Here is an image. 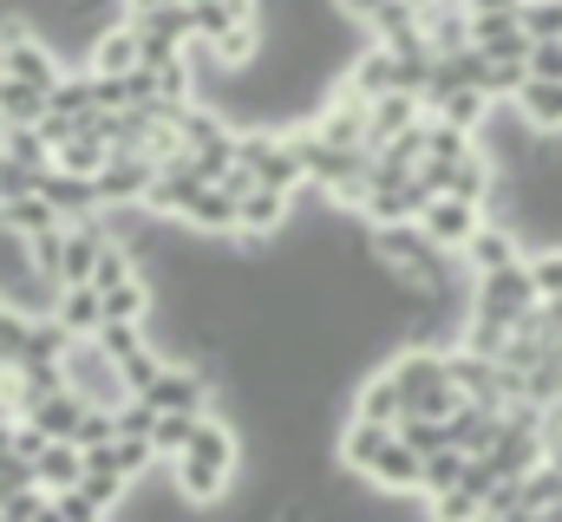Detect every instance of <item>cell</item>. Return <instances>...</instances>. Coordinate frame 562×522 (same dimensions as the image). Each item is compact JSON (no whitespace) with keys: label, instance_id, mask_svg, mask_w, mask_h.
I'll return each instance as SVG.
<instances>
[{"label":"cell","instance_id":"1","mask_svg":"<svg viewBox=\"0 0 562 522\" xmlns=\"http://www.w3.org/2000/svg\"><path fill=\"white\" fill-rule=\"evenodd\" d=\"M170 477H177L183 503H196V510H223V503L236 497V484H243V431H236L223 411H210V418L196 424L190 451L170 464Z\"/></svg>","mask_w":562,"mask_h":522},{"label":"cell","instance_id":"2","mask_svg":"<svg viewBox=\"0 0 562 522\" xmlns=\"http://www.w3.org/2000/svg\"><path fill=\"white\" fill-rule=\"evenodd\" d=\"M537 307H543V294H537V281H530V261H524V268H504V274L471 281V320H497V327H510V333H517Z\"/></svg>","mask_w":562,"mask_h":522},{"label":"cell","instance_id":"3","mask_svg":"<svg viewBox=\"0 0 562 522\" xmlns=\"http://www.w3.org/2000/svg\"><path fill=\"white\" fill-rule=\"evenodd\" d=\"M66 392H79L92 411H125V405H132L119 360H112L99 340H72V353H66Z\"/></svg>","mask_w":562,"mask_h":522},{"label":"cell","instance_id":"4","mask_svg":"<svg viewBox=\"0 0 562 522\" xmlns=\"http://www.w3.org/2000/svg\"><path fill=\"white\" fill-rule=\"evenodd\" d=\"M0 72L7 79H20V86H33V92H59V79H66V66H59V53L33 33V20H20L7 39H0Z\"/></svg>","mask_w":562,"mask_h":522},{"label":"cell","instance_id":"5","mask_svg":"<svg viewBox=\"0 0 562 522\" xmlns=\"http://www.w3.org/2000/svg\"><path fill=\"white\" fill-rule=\"evenodd\" d=\"M400 438V424H373V418H340V431H334V464L347 470V477H360L367 484V470L380 464V451Z\"/></svg>","mask_w":562,"mask_h":522},{"label":"cell","instance_id":"6","mask_svg":"<svg viewBox=\"0 0 562 522\" xmlns=\"http://www.w3.org/2000/svg\"><path fill=\"white\" fill-rule=\"evenodd\" d=\"M150 183H157V163L138 157V150H112V163L99 170L105 209H144V203H150Z\"/></svg>","mask_w":562,"mask_h":522},{"label":"cell","instance_id":"7","mask_svg":"<svg viewBox=\"0 0 562 522\" xmlns=\"http://www.w3.org/2000/svg\"><path fill=\"white\" fill-rule=\"evenodd\" d=\"M458 261L471 268V281H484V274H504V268H524V261H530V242H524V236H517L510 223H497V216H491V223H484V229L471 236V249H464Z\"/></svg>","mask_w":562,"mask_h":522},{"label":"cell","instance_id":"8","mask_svg":"<svg viewBox=\"0 0 562 522\" xmlns=\"http://www.w3.org/2000/svg\"><path fill=\"white\" fill-rule=\"evenodd\" d=\"M484 223H491V209H477V203H464V196H438V203L425 209V236H431L438 249H451V256H464Z\"/></svg>","mask_w":562,"mask_h":522},{"label":"cell","instance_id":"9","mask_svg":"<svg viewBox=\"0 0 562 522\" xmlns=\"http://www.w3.org/2000/svg\"><path fill=\"white\" fill-rule=\"evenodd\" d=\"M40 196L59 209V223H92L105 216V196H99V177H72V170H46L40 177Z\"/></svg>","mask_w":562,"mask_h":522},{"label":"cell","instance_id":"10","mask_svg":"<svg viewBox=\"0 0 562 522\" xmlns=\"http://www.w3.org/2000/svg\"><path fill=\"white\" fill-rule=\"evenodd\" d=\"M367 484H373L380 497H425V457L406 438H393V444L380 451V464L367 470Z\"/></svg>","mask_w":562,"mask_h":522},{"label":"cell","instance_id":"11","mask_svg":"<svg viewBox=\"0 0 562 522\" xmlns=\"http://www.w3.org/2000/svg\"><path fill=\"white\" fill-rule=\"evenodd\" d=\"M353 418H373V424H406V392L393 379V366L380 360L373 373H360L353 386Z\"/></svg>","mask_w":562,"mask_h":522},{"label":"cell","instance_id":"12","mask_svg":"<svg viewBox=\"0 0 562 522\" xmlns=\"http://www.w3.org/2000/svg\"><path fill=\"white\" fill-rule=\"evenodd\" d=\"M144 66V39L132 20H119L112 33H99L92 39V53H86V72H99V79H125V72H138Z\"/></svg>","mask_w":562,"mask_h":522},{"label":"cell","instance_id":"13","mask_svg":"<svg viewBox=\"0 0 562 522\" xmlns=\"http://www.w3.org/2000/svg\"><path fill=\"white\" fill-rule=\"evenodd\" d=\"M425 125V99L413 92H386V99H373V118H367V150H386V144H400L406 130Z\"/></svg>","mask_w":562,"mask_h":522},{"label":"cell","instance_id":"14","mask_svg":"<svg viewBox=\"0 0 562 522\" xmlns=\"http://www.w3.org/2000/svg\"><path fill=\"white\" fill-rule=\"evenodd\" d=\"M425 46L431 59H451V53H471V7L464 0H445L425 13Z\"/></svg>","mask_w":562,"mask_h":522},{"label":"cell","instance_id":"15","mask_svg":"<svg viewBox=\"0 0 562 522\" xmlns=\"http://www.w3.org/2000/svg\"><path fill=\"white\" fill-rule=\"evenodd\" d=\"M53 320H59L72 340H99V327H105V294H99V287H59Z\"/></svg>","mask_w":562,"mask_h":522},{"label":"cell","instance_id":"16","mask_svg":"<svg viewBox=\"0 0 562 522\" xmlns=\"http://www.w3.org/2000/svg\"><path fill=\"white\" fill-rule=\"evenodd\" d=\"M33 484H40L46 497L79 490V484H86V451H79V444H46V451L33 457Z\"/></svg>","mask_w":562,"mask_h":522},{"label":"cell","instance_id":"17","mask_svg":"<svg viewBox=\"0 0 562 522\" xmlns=\"http://www.w3.org/2000/svg\"><path fill=\"white\" fill-rule=\"evenodd\" d=\"M431 118H445V125H458V130H471V137H484V130H491V118H497V99H491L484 86H464V92L438 99V105H431Z\"/></svg>","mask_w":562,"mask_h":522},{"label":"cell","instance_id":"18","mask_svg":"<svg viewBox=\"0 0 562 522\" xmlns=\"http://www.w3.org/2000/svg\"><path fill=\"white\" fill-rule=\"evenodd\" d=\"M86 411H92V405H86L79 392H53V398H46V405H33L26 418H33V424H40L53 444H79V424H86Z\"/></svg>","mask_w":562,"mask_h":522},{"label":"cell","instance_id":"19","mask_svg":"<svg viewBox=\"0 0 562 522\" xmlns=\"http://www.w3.org/2000/svg\"><path fill=\"white\" fill-rule=\"evenodd\" d=\"M497 438H504V418H497V411H484V405H464V411L451 418V444H458V451H471V457H491V451H497Z\"/></svg>","mask_w":562,"mask_h":522},{"label":"cell","instance_id":"20","mask_svg":"<svg viewBox=\"0 0 562 522\" xmlns=\"http://www.w3.org/2000/svg\"><path fill=\"white\" fill-rule=\"evenodd\" d=\"M517 112H524V125H530V130L562 137V86H550V79H530V86L517 92Z\"/></svg>","mask_w":562,"mask_h":522},{"label":"cell","instance_id":"21","mask_svg":"<svg viewBox=\"0 0 562 522\" xmlns=\"http://www.w3.org/2000/svg\"><path fill=\"white\" fill-rule=\"evenodd\" d=\"M7 392H13V405H20V418H26L33 405H46L53 392H66V366H13V373H7Z\"/></svg>","mask_w":562,"mask_h":522},{"label":"cell","instance_id":"22","mask_svg":"<svg viewBox=\"0 0 562 522\" xmlns=\"http://www.w3.org/2000/svg\"><path fill=\"white\" fill-rule=\"evenodd\" d=\"M0 229L20 236V242H33V236L59 229V209H53L46 196H20V203H0Z\"/></svg>","mask_w":562,"mask_h":522},{"label":"cell","instance_id":"23","mask_svg":"<svg viewBox=\"0 0 562 522\" xmlns=\"http://www.w3.org/2000/svg\"><path fill=\"white\" fill-rule=\"evenodd\" d=\"M105 163H112V144H105L99 130L86 125L79 137H72V144H66V150H59V163H53V170H72V177H99Z\"/></svg>","mask_w":562,"mask_h":522},{"label":"cell","instance_id":"24","mask_svg":"<svg viewBox=\"0 0 562 522\" xmlns=\"http://www.w3.org/2000/svg\"><path fill=\"white\" fill-rule=\"evenodd\" d=\"M464 470H471V451H458V444L431 451V457H425V503H431V497H445V490H458V484H464Z\"/></svg>","mask_w":562,"mask_h":522},{"label":"cell","instance_id":"25","mask_svg":"<svg viewBox=\"0 0 562 522\" xmlns=\"http://www.w3.org/2000/svg\"><path fill=\"white\" fill-rule=\"evenodd\" d=\"M33 320H40V314H26V307H13V300L0 307V360H7V366H26V347H33Z\"/></svg>","mask_w":562,"mask_h":522},{"label":"cell","instance_id":"26","mask_svg":"<svg viewBox=\"0 0 562 522\" xmlns=\"http://www.w3.org/2000/svg\"><path fill=\"white\" fill-rule=\"evenodd\" d=\"M196 424H203V418H183V411H164V418H157V431H150V444H157V457H164V464H177V457L190 451V438H196Z\"/></svg>","mask_w":562,"mask_h":522},{"label":"cell","instance_id":"27","mask_svg":"<svg viewBox=\"0 0 562 522\" xmlns=\"http://www.w3.org/2000/svg\"><path fill=\"white\" fill-rule=\"evenodd\" d=\"M138 274H144V261L132 256L125 242H112V249L99 256V274H92V287H99V294H112V287H125V281H138Z\"/></svg>","mask_w":562,"mask_h":522},{"label":"cell","instance_id":"28","mask_svg":"<svg viewBox=\"0 0 562 522\" xmlns=\"http://www.w3.org/2000/svg\"><path fill=\"white\" fill-rule=\"evenodd\" d=\"M517 20H524L530 46H543V39H562V0H524V7H517Z\"/></svg>","mask_w":562,"mask_h":522},{"label":"cell","instance_id":"29","mask_svg":"<svg viewBox=\"0 0 562 522\" xmlns=\"http://www.w3.org/2000/svg\"><path fill=\"white\" fill-rule=\"evenodd\" d=\"M99 347H105V353H112V360L125 366L132 353H144V347H150V327H125V320H105V327H99Z\"/></svg>","mask_w":562,"mask_h":522},{"label":"cell","instance_id":"30","mask_svg":"<svg viewBox=\"0 0 562 522\" xmlns=\"http://www.w3.org/2000/svg\"><path fill=\"white\" fill-rule=\"evenodd\" d=\"M400 438H406L419 457H431V451H445V444H451V418H406V424H400Z\"/></svg>","mask_w":562,"mask_h":522},{"label":"cell","instance_id":"31","mask_svg":"<svg viewBox=\"0 0 562 522\" xmlns=\"http://www.w3.org/2000/svg\"><path fill=\"white\" fill-rule=\"evenodd\" d=\"M431 522H484V497H471V490L458 484V490L431 497Z\"/></svg>","mask_w":562,"mask_h":522},{"label":"cell","instance_id":"32","mask_svg":"<svg viewBox=\"0 0 562 522\" xmlns=\"http://www.w3.org/2000/svg\"><path fill=\"white\" fill-rule=\"evenodd\" d=\"M557 503H562V470L557 464L530 470V477H524V510H557Z\"/></svg>","mask_w":562,"mask_h":522},{"label":"cell","instance_id":"33","mask_svg":"<svg viewBox=\"0 0 562 522\" xmlns=\"http://www.w3.org/2000/svg\"><path fill=\"white\" fill-rule=\"evenodd\" d=\"M530 281H537L543 300H562V249H537L530 256Z\"/></svg>","mask_w":562,"mask_h":522},{"label":"cell","instance_id":"34","mask_svg":"<svg viewBox=\"0 0 562 522\" xmlns=\"http://www.w3.org/2000/svg\"><path fill=\"white\" fill-rule=\"evenodd\" d=\"M105 444H119V411H86V424H79V451H105Z\"/></svg>","mask_w":562,"mask_h":522},{"label":"cell","instance_id":"35","mask_svg":"<svg viewBox=\"0 0 562 522\" xmlns=\"http://www.w3.org/2000/svg\"><path fill=\"white\" fill-rule=\"evenodd\" d=\"M20 490H33V464L20 451H0V503H13Z\"/></svg>","mask_w":562,"mask_h":522},{"label":"cell","instance_id":"36","mask_svg":"<svg viewBox=\"0 0 562 522\" xmlns=\"http://www.w3.org/2000/svg\"><path fill=\"white\" fill-rule=\"evenodd\" d=\"M157 418H164V411H157L150 398H132V405L119 411V438H150V431H157Z\"/></svg>","mask_w":562,"mask_h":522},{"label":"cell","instance_id":"37","mask_svg":"<svg viewBox=\"0 0 562 522\" xmlns=\"http://www.w3.org/2000/svg\"><path fill=\"white\" fill-rule=\"evenodd\" d=\"M20 196H40V170H20L0 157V203H20Z\"/></svg>","mask_w":562,"mask_h":522},{"label":"cell","instance_id":"38","mask_svg":"<svg viewBox=\"0 0 562 522\" xmlns=\"http://www.w3.org/2000/svg\"><path fill=\"white\" fill-rule=\"evenodd\" d=\"M530 79H550V86H562V39L530 46Z\"/></svg>","mask_w":562,"mask_h":522},{"label":"cell","instance_id":"39","mask_svg":"<svg viewBox=\"0 0 562 522\" xmlns=\"http://www.w3.org/2000/svg\"><path fill=\"white\" fill-rule=\"evenodd\" d=\"M164 7H177V0H125V20H144V13H164Z\"/></svg>","mask_w":562,"mask_h":522},{"label":"cell","instance_id":"40","mask_svg":"<svg viewBox=\"0 0 562 522\" xmlns=\"http://www.w3.org/2000/svg\"><path fill=\"white\" fill-rule=\"evenodd\" d=\"M464 7H471V13H517L524 0H464Z\"/></svg>","mask_w":562,"mask_h":522},{"label":"cell","instance_id":"41","mask_svg":"<svg viewBox=\"0 0 562 522\" xmlns=\"http://www.w3.org/2000/svg\"><path fill=\"white\" fill-rule=\"evenodd\" d=\"M0 424H20V405H13V392L0 386Z\"/></svg>","mask_w":562,"mask_h":522},{"label":"cell","instance_id":"42","mask_svg":"<svg viewBox=\"0 0 562 522\" xmlns=\"http://www.w3.org/2000/svg\"><path fill=\"white\" fill-rule=\"evenodd\" d=\"M406 7H413V13L425 20V13H431V7H445V0H406Z\"/></svg>","mask_w":562,"mask_h":522},{"label":"cell","instance_id":"43","mask_svg":"<svg viewBox=\"0 0 562 522\" xmlns=\"http://www.w3.org/2000/svg\"><path fill=\"white\" fill-rule=\"evenodd\" d=\"M7 373H13V366H7V360H0V386H7Z\"/></svg>","mask_w":562,"mask_h":522},{"label":"cell","instance_id":"44","mask_svg":"<svg viewBox=\"0 0 562 522\" xmlns=\"http://www.w3.org/2000/svg\"><path fill=\"white\" fill-rule=\"evenodd\" d=\"M0 150H7V125H0Z\"/></svg>","mask_w":562,"mask_h":522},{"label":"cell","instance_id":"45","mask_svg":"<svg viewBox=\"0 0 562 522\" xmlns=\"http://www.w3.org/2000/svg\"><path fill=\"white\" fill-rule=\"evenodd\" d=\"M0 307H7V294H0Z\"/></svg>","mask_w":562,"mask_h":522}]
</instances>
